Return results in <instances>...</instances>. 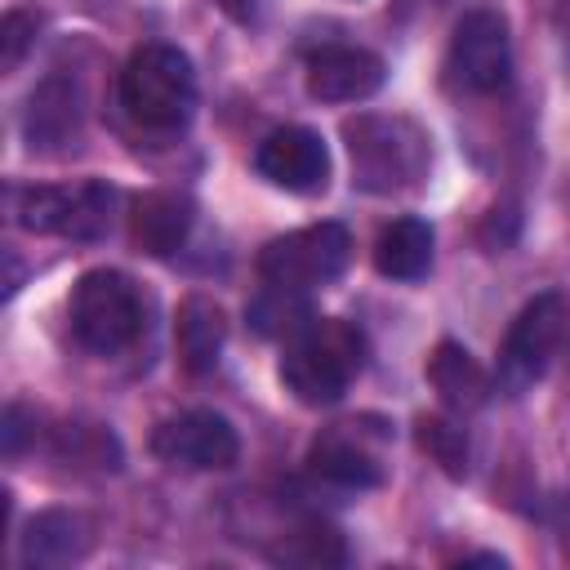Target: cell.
I'll return each mask as SVG.
<instances>
[{"label":"cell","mask_w":570,"mask_h":570,"mask_svg":"<svg viewBox=\"0 0 570 570\" xmlns=\"http://www.w3.org/2000/svg\"><path fill=\"white\" fill-rule=\"evenodd\" d=\"M365 361V338L347 321H307L289 334L281 356V383L303 405H334Z\"/></svg>","instance_id":"6da1fadb"},{"label":"cell","mask_w":570,"mask_h":570,"mask_svg":"<svg viewBox=\"0 0 570 570\" xmlns=\"http://www.w3.org/2000/svg\"><path fill=\"white\" fill-rule=\"evenodd\" d=\"M120 107L142 129H183L196 107L191 58L174 45H142L120 71Z\"/></svg>","instance_id":"7a4b0ae2"},{"label":"cell","mask_w":570,"mask_h":570,"mask_svg":"<svg viewBox=\"0 0 570 570\" xmlns=\"http://www.w3.org/2000/svg\"><path fill=\"white\" fill-rule=\"evenodd\" d=\"M352 183L365 191H401L414 187L428 169V138L410 120L387 116H356L343 125Z\"/></svg>","instance_id":"3957f363"},{"label":"cell","mask_w":570,"mask_h":570,"mask_svg":"<svg viewBox=\"0 0 570 570\" xmlns=\"http://www.w3.org/2000/svg\"><path fill=\"white\" fill-rule=\"evenodd\" d=\"M142 330V303L125 272L94 267L71 289V334L80 347L98 356L125 352Z\"/></svg>","instance_id":"277c9868"},{"label":"cell","mask_w":570,"mask_h":570,"mask_svg":"<svg viewBox=\"0 0 570 570\" xmlns=\"http://www.w3.org/2000/svg\"><path fill=\"white\" fill-rule=\"evenodd\" d=\"M352 258V236L343 223H316V227H298L289 236H276L263 254H258V272L267 285L281 289H316L343 276Z\"/></svg>","instance_id":"5b68a950"},{"label":"cell","mask_w":570,"mask_h":570,"mask_svg":"<svg viewBox=\"0 0 570 570\" xmlns=\"http://www.w3.org/2000/svg\"><path fill=\"white\" fill-rule=\"evenodd\" d=\"M116 187L89 178L80 187H31L18 200V223L27 232H53L71 240H98L111 227Z\"/></svg>","instance_id":"8992f818"},{"label":"cell","mask_w":570,"mask_h":570,"mask_svg":"<svg viewBox=\"0 0 570 570\" xmlns=\"http://www.w3.org/2000/svg\"><path fill=\"white\" fill-rule=\"evenodd\" d=\"M445 67L454 76V85L472 89V94H494L508 85L512 71V40H508V22L494 9H472L459 18L454 36H450V53Z\"/></svg>","instance_id":"52a82bcc"},{"label":"cell","mask_w":570,"mask_h":570,"mask_svg":"<svg viewBox=\"0 0 570 570\" xmlns=\"http://www.w3.org/2000/svg\"><path fill=\"white\" fill-rule=\"evenodd\" d=\"M566 321H570V312H566L561 294H539L517 312V321L503 338V356H499L503 387L521 392L525 383H534L548 370V361L557 356V347L566 338Z\"/></svg>","instance_id":"ba28073f"},{"label":"cell","mask_w":570,"mask_h":570,"mask_svg":"<svg viewBox=\"0 0 570 570\" xmlns=\"http://www.w3.org/2000/svg\"><path fill=\"white\" fill-rule=\"evenodd\" d=\"M151 454L174 463V468H191V472H209V468H232L240 454V436L236 428L214 414V410H187L165 419L151 432Z\"/></svg>","instance_id":"9c48e42d"},{"label":"cell","mask_w":570,"mask_h":570,"mask_svg":"<svg viewBox=\"0 0 570 570\" xmlns=\"http://www.w3.org/2000/svg\"><path fill=\"white\" fill-rule=\"evenodd\" d=\"M254 169L285 191H321L330 183V151L321 142V134L303 129V125H285L276 134H267L254 151Z\"/></svg>","instance_id":"30bf717a"},{"label":"cell","mask_w":570,"mask_h":570,"mask_svg":"<svg viewBox=\"0 0 570 570\" xmlns=\"http://www.w3.org/2000/svg\"><path fill=\"white\" fill-rule=\"evenodd\" d=\"M383 58L352 45H334L307 58V94L321 102H365L383 89Z\"/></svg>","instance_id":"8fae6325"},{"label":"cell","mask_w":570,"mask_h":570,"mask_svg":"<svg viewBox=\"0 0 570 570\" xmlns=\"http://www.w3.org/2000/svg\"><path fill=\"white\" fill-rule=\"evenodd\" d=\"M18 552H22V566H36V570L71 566L89 552V525H85L80 512L45 508L27 521V530L18 539Z\"/></svg>","instance_id":"7c38bea8"},{"label":"cell","mask_w":570,"mask_h":570,"mask_svg":"<svg viewBox=\"0 0 570 570\" xmlns=\"http://www.w3.org/2000/svg\"><path fill=\"white\" fill-rule=\"evenodd\" d=\"M187 232H191V200L178 191H142L129 205V240L151 258L174 254L187 240Z\"/></svg>","instance_id":"4fadbf2b"},{"label":"cell","mask_w":570,"mask_h":570,"mask_svg":"<svg viewBox=\"0 0 570 570\" xmlns=\"http://www.w3.org/2000/svg\"><path fill=\"white\" fill-rule=\"evenodd\" d=\"M174 338H178V361L187 374H205L218 365V352H223V338H227V316L214 298H183L178 307V321H174Z\"/></svg>","instance_id":"5bb4252c"},{"label":"cell","mask_w":570,"mask_h":570,"mask_svg":"<svg viewBox=\"0 0 570 570\" xmlns=\"http://www.w3.org/2000/svg\"><path fill=\"white\" fill-rule=\"evenodd\" d=\"M428 383H432L436 396H441L450 410H459V414L481 410L485 396H490V374L472 361L468 347H459V343H450V338L436 343V352L428 356Z\"/></svg>","instance_id":"9a60e30c"},{"label":"cell","mask_w":570,"mask_h":570,"mask_svg":"<svg viewBox=\"0 0 570 570\" xmlns=\"http://www.w3.org/2000/svg\"><path fill=\"white\" fill-rule=\"evenodd\" d=\"M374 267L392 281H419L432 267V227L423 218H396L374 240Z\"/></svg>","instance_id":"2e32d148"},{"label":"cell","mask_w":570,"mask_h":570,"mask_svg":"<svg viewBox=\"0 0 570 570\" xmlns=\"http://www.w3.org/2000/svg\"><path fill=\"white\" fill-rule=\"evenodd\" d=\"M27 142L31 147H53V142H67L76 138V125H80V98L67 80H45L31 102H27Z\"/></svg>","instance_id":"e0dca14e"},{"label":"cell","mask_w":570,"mask_h":570,"mask_svg":"<svg viewBox=\"0 0 570 570\" xmlns=\"http://www.w3.org/2000/svg\"><path fill=\"white\" fill-rule=\"evenodd\" d=\"M307 463H312L316 476H325V481H334V485H347V490H370V485L383 481L379 459H374L370 450H361L356 441H347L343 432L321 436V441L312 445Z\"/></svg>","instance_id":"ac0fdd59"},{"label":"cell","mask_w":570,"mask_h":570,"mask_svg":"<svg viewBox=\"0 0 570 570\" xmlns=\"http://www.w3.org/2000/svg\"><path fill=\"white\" fill-rule=\"evenodd\" d=\"M272 561H285V566H343L347 561V548H343V534L312 521V525H298L294 534H285L276 548H272Z\"/></svg>","instance_id":"d6986e66"},{"label":"cell","mask_w":570,"mask_h":570,"mask_svg":"<svg viewBox=\"0 0 570 570\" xmlns=\"http://www.w3.org/2000/svg\"><path fill=\"white\" fill-rule=\"evenodd\" d=\"M294 294H298V289L267 285V294H263V298L249 307L254 330H263V334H298V330L307 325V312L294 303Z\"/></svg>","instance_id":"ffe728a7"},{"label":"cell","mask_w":570,"mask_h":570,"mask_svg":"<svg viewBox=\"0 0 570 570\" xmlns=\"http://www.w3.org/2000/svg\"><path fill=\"white\" fill-rule=\"evenodd\" d=\"M419 445L450 476H463V468H468V441H463V432L454 423H445V419H419Z\"/></svg>","instance_id":"44dd1931"},{"label":"cell","mask_w":570,"mask_h":570,"mask_svg":"<svg viewBox=\"0 0 570 570\" xmlns=\"http://www.w3.org/2000/svg\"><path fill=\"white\" fill-rule=\"evenodd\" d=\"M31 40H36V18L22 9H9L0 22V67L13 71L22 62V53L31 49Z\"/></svg>","instance_id":"7402d4cb"},{"label":"cell","mask_w":570,"mask_h":570,"mask_svg":"<svg viewBox=\"0 0 570 570\" xmlns=\"http://www.w3.org/2000/svg\"><path fill=\"white\" fill-rule=\"evenodd\" d=\"M22 405H9L4 410V428H0V436H4V454H18L22 450V441H27V428H22Z\"/></svg>","instance_id":"603a6c76"},{"label":"cell","mask_w":570,"mask_h":570,"mask_svg":"<svg viewBox=\"0 0 570 570\" xmlns=\"http://www.w3.org/2000/svg\"><path fill=\"white\" fill-rule=\"evenodd\" d=\"M218 9H227V13H236V18H240V13H249V9H254V0H218Z\"/></svg>","instance_id":"cb8c5ba5"}]
</instances>
